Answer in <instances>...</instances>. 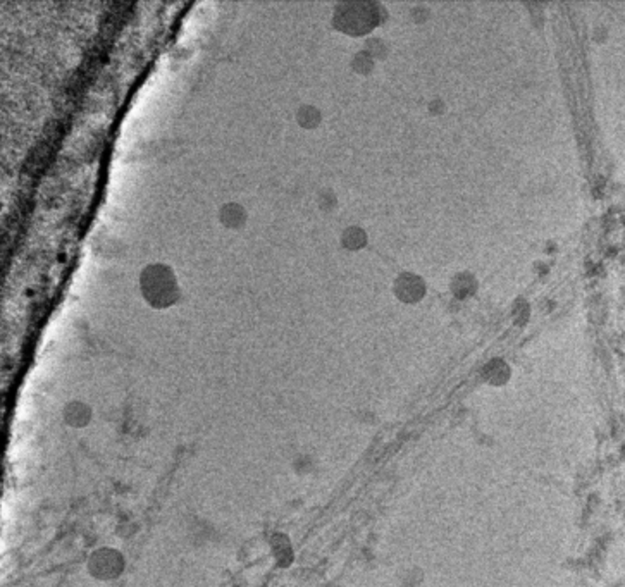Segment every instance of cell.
<instances>
[{
	"instance_id": "7",
	"label": "cell",
	"mask_w": 625,
	"mask_h": 587,
	"mask_svg": "<svg viewBox=\"0 0 625 587\" xmlns=\"http://www.w3.org/2000/svg\"><path fill=\"white\" fill-rule=\"evenodd\" d=\"M510 377V368L508 365L505 364L503 360H493L486 365L484 368V379L491 384L499 386V384H505Z\"/></svg>"
},
{
	"instance_id": "3",
	"label": "cell",
	"mask_w": 625,
	"mask_h": 587,
	"mask_svg": "<svg viewBox=\"0 0 625 587\" xmlns=\"http://www.w3.org/2000/svg\"><path fill=\"white\" fill-rule=\"evenodd\" d=\"M393 289L403 303H417L426 293V286H424L422 279L416 274H410V272L400 274L396 278Z\"/></svg>"
},
{
	"instance_id": "6",
	"label": "cell",
	"mask_w": 625,
	"mask_h": 587,
	"mask_svg": "<svg viewBox=\"0 0 625 587\" xmlns=\"http://www.w3.org/2000/svg\"><path fill=\"white\" fill-rule=\"evenodd\" d=\"M295 119L296 123H298V126L303 128V130H316V128L323 123V112H320L316 105L303 103V105H300L298 110H296Z\"/></svg>"
},
{
	"instance_id": "4",
	"label": "cell",
	"mask_w": 625,
	"mask_h": 587,
	"mask_svg": "<svg viewBox=\"0 0 625 587\" xmlns=\"http://www.w3.org/2000/svg\"><path fill=\"white\" fill-rule=\"evenodd\" d=\"M217 219L223 228L230 229V231H240L248 223V212L241 203L226 202L219 207Z\"/></svg>"
},
{
	"instance_id": "2",
	"label": "cell",
	"mask_w": 625,
	"mask_h": 587,
	"mask_svg": "<svg viewBox=\"0 0 625 587\" xmlns=\"http://www.w3.org/2000/svg\"><path fill=\"white\" fill-rule=\"evenodd\" d=\"M386 19V10L373 0H350L336 3L333 10V26L348 37H366Z\"/></svg>"
},
{
	"instance_id": "9",
	"label": "cell",
	"mask_w": 625,
	"mask_h": 587,
	"mask_svg": "<svg viewBox=\"0 0 625 587\" xmlns=\"http://www.w3.org/2000/svg\"><path fill=\"white\" fill-rule=\"evenodd\" d=\"M374 64H376V59H374L369 52H366V50H360V52H357L355 56H353L352 69L355 71V73L366 76V74L373 73Z\"/></svg>"
},
{
	"instance_id": "1",
	"label": "cell",
	"mask_w": 625,
	"mask_h": 587,
	"mask_svg": "<svg viewBox=\"0 0 625 587\" xmlns=\"http://www.w3.org/2000/svg\"><path fill=\"white\" fill-rule=\"evenodd\" d=\"M138 286L144 302L153 310H167L181 300L178 275L169 264H146L140 271Z\"/></svg>"
},
{
	"instance_id": "8",
	"label": "cell",
	"mask_w": 625,
	"mask_h": 587,
	"mask_svg": "<svg viewBox=\"0 0 625 587\" xmlns=\"http://www.w3.org/2000/svg\"><path fill=\"white\" fill-rule=\"evenodd\" d=\"M452 289L453 295L459 296V298H467V296L474 295V291L477 289V282L472 274H459L453 279Z\"/></svg>"
},
{
	"instance_id": "10",
	"label": "cell",
	"mask_w": 625,
	"mask_h": 587,
	"mask_svg": "<svg viewBox=\"0 0 625 587\" xmlns=\"http://www.w3.org/2000/svg\"><path fill=\"white\" fill-rule=\"evenodd\" d=\"M366 52H369L374 59H384L386 53H388V49H386L384 42L379 40V38H369L366 44Z\"/></svg>"
},
{
	"instance_id": "5",
	"label": "cell",
	"mask_w": 625,
	"mask_h": 587,
	"mask_svg": "<svg viewBox=\"0 0 625 587\" xmlns=\"http://www.w3.org/2000/svg\"><path fill=\"white\" fill-rule=\"evenodd\" d=\"M367 241H369V238H367L366 229L360 226L346 228L341 235V245L348 252H359V250L366 248Z\"/></svg>"
},
{
	"instance_id": "11",
	"label": "cell",
	"mask_w": 625,
	"mask_h": 587,
	"mask_svg": "<svg viewBox=\"0 0 625 587\" xmlns=\"http://www.w3.org/2000/svg\"><path fill=\"white\" fill-rule=\"evenodd\" d=\"M317 202H319V207L323 210H333L334 207H336L338 200H336V195H334L333 192H329V189H324V192H320L319 196H317Z\"/></svg>"
}]
</instances>
